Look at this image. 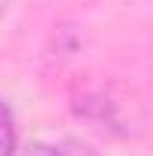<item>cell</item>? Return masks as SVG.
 Instances as JSON below:
<instances>
[{"label": "cell", "mask_w": 153, "mask_h": 156, "mask_svg": "<svg viewBox=\"0 0 153 156\" xmlns=\"http://www.w3.org/2000/svg\"><path fill=\"white\" fill-rule=\"evenodd\" d=\"M72 111L114 138H138L147 129V105L132 84L108 81L72 99Z\"/></svg>", "instance_id": "obj_1"}, {"label": "cell", "mask_w": 153, "mask_h": 156, "mask_svg": "<svg viewBox=\"0 0 153 156\" xmlns=\"http://www.w3.org/2000/svg\"><path fill=\"white\" fill-rule=\"evenodd\" d=\"M18 150V132H15V114L0 99V156H15Z\"/></svg>", "instance_id": "obj_2"}, {"label": "cell", "mask_w": 153, "mask_h": 156, "mask_svg": "<svg viewBox=\"0 0 153 156\" xmlns=\"http://www.w3.org/2000/svg\"><path fill=\"white\" fill-rule=\"evenodd\" d=\"M24 156H87V153H78L72 144H66V141H36V144H30Z\"/></svg>", "instance_id": "obj_3"}, {"label": "cell", "mask_w": 153, "mask_h": 156, "mask_svg": "<svg viewBox=\"0 0 153 156\" xmlns=\"http://www.w3.org/2000/svg\"><path fill=\"white\" fill-rule=\"evenodd\" d=\"M12 6V0H0V15H6V9Z\"/></svg>", "instance_id": "obj_4"}, {"label": "cell", "mask_w": 153, "mask_h": 156, "mask_svg": "<svg viewBox=\"0 0 153 156\" xmlns=\"http://www.w3.org/2000/svg\"><path fill=\"white\" fill-rule=\"evenodd\" d=\"M78 3H90V0H78Z\"/></svg>", "instance_id": "obj_5"}, {"label": "cell", "mask_w": 153, "mask_h": 156, "mask_svg": "<svg viewBox=\"0 0 153 156\" xmlns=\"http://www.w3.org/2000/svg\"><path fill=\"white\" fill-rule=\"evenodd\" d=\"M87 156H90V153H87Z\"/></svg>", "instance_id": "obj_6"}]
</instances>
